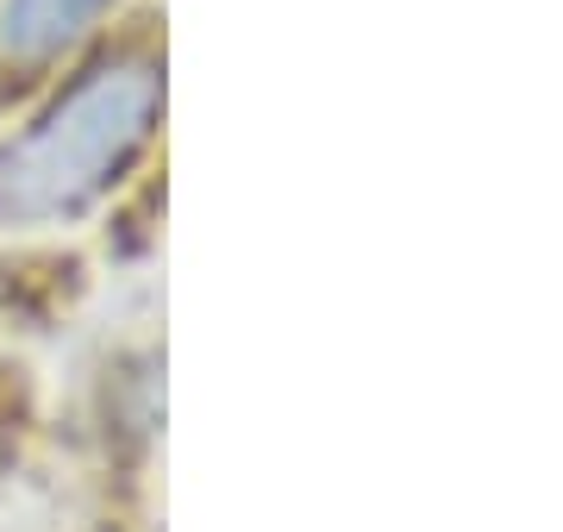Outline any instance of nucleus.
Returning <instances> with one entry per match:
<instances>
[{
    "mask_svg": "<svg viewBox=\"0 0 563 532\" xmlns=\"http://www.w3.org/2000/svg\"><path fill=\"white\" fill-rule=\"evenodd\" d=\"M163 125V63L144 51L88 63L69 88H57L32 120L0 138V225L81 220L132 176Z\"/></svg>",
    "mask_w": 563,
    "mask_h": 532,
    "instance_id": "nucleus-1",
    "label": "nucleus"
},
{
    "mask_svg": "<svg viewBox=\"0 0 563 532\" xmlns=\"http://www.w3.org/2000/svg\"><path fill=\"white\" fill-rule=\"evenodd\" d=\"M107 7L120 0H0V51L13 63H51L57 51L88 38Z\"/></svg>",
    "mask_w": 563,
    "mask_h": 532,
    "instance_id": "nucleus-2",
    "label": "nucleus"
}]
</instances>
